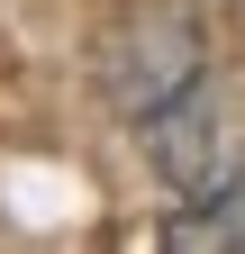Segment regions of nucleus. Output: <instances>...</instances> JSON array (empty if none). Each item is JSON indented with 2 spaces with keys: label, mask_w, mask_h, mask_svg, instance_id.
Masks as SVG:
<instances>
[{
  "label": "nucleus",
  "mask_w": 245,
  "mask_h": 254,
  "mask_svg": "<svg viewBox=\"0 0 245 254\" xmlns=\"http://www.w3.org/2000/svg\"><path fill=\"white\" fill-rule=\"evenodd\" d=\"M145 154H155V173L173 182V190H218V182H236V136H227V118H218V100L191 82L173 109H155L145 118Z\"/></svg>",
  "instance_id": "obj_2"
},
{
  "label": "nucleus",
  "mask_w": 245,
  "mask_h": 254,
  "mask_svg": "<svg viewBox=\"0 0 245 254\" xmlns=\"http://www.w3.org/2000/svg\"><path fill=\"white\" fill-rule=\"evenodd\" d=\"M200 64H209L200 18L182 9V0H136V9L91 46V82H100V100H109L118 118L145 127L155 109H173L182 91L200 82Z\"/></svg>",
  "instance_id": "obj_1"
},
{
  "label": "nucleus",
  "mask_w": 245,
  "mask_h": 254,
  "mask_svg": "<svg viewBox=\"0 0 245 254\" xmlns=\"http://www.w3.org/2000/svg\"><path fill=\"white\" fill-rule=\"evenodd\" d=\"M164 254H245V182L200 190V200L164 227Z\"/></svg>",
  "instance_id": "obj_3"
}]
</instances>
